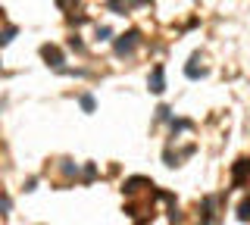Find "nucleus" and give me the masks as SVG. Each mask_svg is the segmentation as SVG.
I'll use <instances>...</instances> for the list:
<instances>
[{
	"label": "nucleus",
	"mask_w": 250,
	"mask_h": 225,
	"mask_svg": "<svg viewBox=\"0 0 250 225\" xmlns=\"http://www.w3.org/2000/svg\"><path fill=\"white\" fill-rule=\"evenodd\" d=\"M97 38L100 41H109V28H97Z\"/></svg>",
	"instance_id": "nucleus-6"
},
{
	"label": "nucleus",
	"mask_w": 250,
	"mask_h": 225,
	"mask_svg": "<svg viewBox=\"0 0 250 225\" xmlns=\"http://www.w3.org/2000/svg\"><path fill=\"white\" fill-rule=\"evenodd\" d=\"M44 60H47L50 66H60V63H62V57H60L57 47H44Z\"/></svg>",
	"instance_id": "nucleus-3"
},
{
	"label": "nucleus",
	"mask_w": 250,
	"mask_h": 225,
	"mask_svg": "<svg viewBox=\"0 0 250 225\" xmlns=\"http://www.w3.org/2000/svg\"><path fill=\"white\" fill-rule=\"evenodd\" d=\"M13 35H16L13 28H10V32H3V35H0V44H10V41H13Z\"/></svg>",
	"instance_id": "nucleus-5"
},
{
	"label": "nucleus",
	"mask_w": 250,
	"mask_h": 225,
	"mask_svg": "<svg viewBox=\"0 0 250 225\" xmlns=\"http://www.w3.org/2000/svg\"><path fill=\"white\" fill-rule=\"evenodd\" d=\"M241 219H250V204H244V206H241Z\"/></svg>",
	"instance_id": "nucleus-7"
},
{
	"label": "nucleus",
	"mask_w": 250,
	"mask_h": 225,
	"mask_svg": "<svg viewBox=\"0 0 250 225\" xmlns=\"http://www.w3.org/2000/svg\"><path fill=\"white\" fill-rule=\"evenodd\" d=\"M135 47H138V32H128V35H122L119 41H116V53H119V57L131 53Z\"/></svg>",
	"instance_id": "nucleus-1"
},
{
	"label": "nucleus",
	"mask_w": 250,
	"mask_h": 225,
	"mask_svg": "<svg viewBox=\"0 0 250 225\" xmlns=\"http://www.w3.org/2000/svg\"><path fill=\"white\" fill-rule=\"evenodd\" d=\"M82 106H84V113H94V97L84 94V97H82Z\"/></svg>",
	"instance_id": "nucleus-4"
},
{
	"label": "nucleus",
	"mask_w": 250,
	"mask_h": 225,
	"mask_svg": "<svg viewBox=\"0 0 250 225\" xmlns=\"http://www.w3.org/2000/svg\"><path fill=\"white\" fill-rule=\"evenodd\" d=\"M163 88H166V82H163V66H156L153 79H150V91H153V94H163Z\"/></svg>",
	"instance_id": "nucleus-2"
}]
</instances>
